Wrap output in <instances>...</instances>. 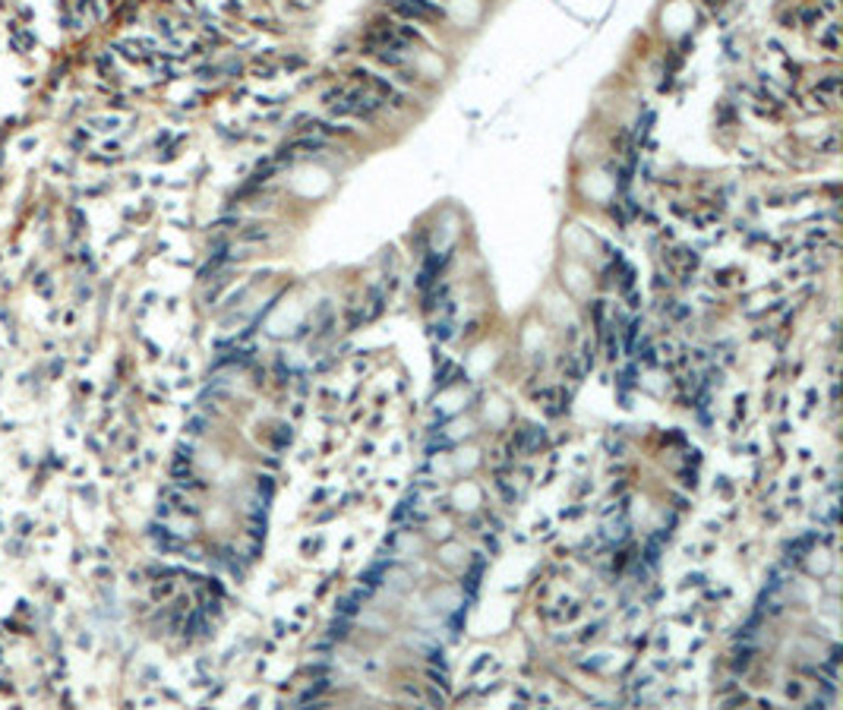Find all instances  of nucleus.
I'll return each instance as SVG.
<instances>
[{"label":"nucleus","instance_id":"1","mask_svg":"<svg viewBox=\"0 0 843 710\" xmlns=\"http://www.w3.org/2000/svg\"><path fill=\"white\" fill-rule=\"evenodd\" d=\"M392 10L404 17V20H421V23H430V20H443V10L433 7L430 0H396Z\"/></svg>","mask_w":843,"mask_h":710}]
</instances>
